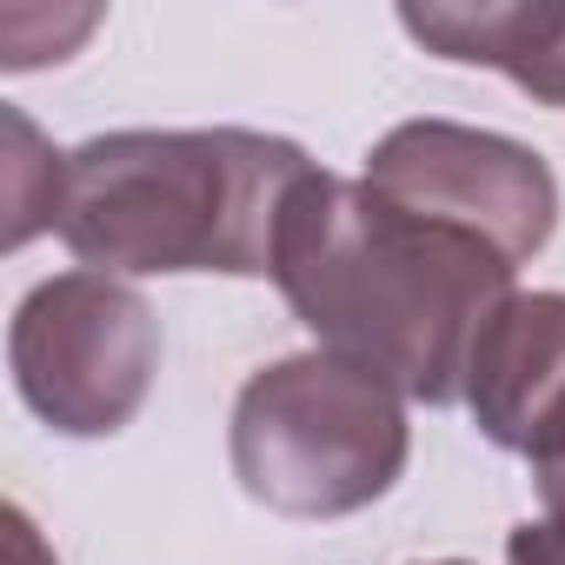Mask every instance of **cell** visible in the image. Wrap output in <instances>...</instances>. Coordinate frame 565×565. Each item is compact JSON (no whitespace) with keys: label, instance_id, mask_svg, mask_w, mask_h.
Segmentation results:
<instances>
[{"label":"cell","instance_id":"5","mask_svg":"<svg viewBox=\"0 0 565 565\" xmlns=\"http://www.w3.org/2000/svg\"><path fill=\"white\" fill-rule=\"evenodd\" d=\"M366 186L386 193L406 213L479 233L512 266L532 259L558 226L552 167L532 147H519L505 134L459 127V120H406V127H393L366 153Z\"/></svg>","mask_w":565,"mask_h":565},{"label":"cell","instance_id":"12","mask_svg":"<svg viewBox=\"0 0 565 565\" xmlns=\"http://www.w3.org/2000/svg\"><path fill=\"white\" fill-rule=\"evenodd\" d=\"M433 565H466V558H433Z\"/></svg>","mask_w":565,"mask_h":565},{"label":"cell","instance_id":"2","mask_svg":"<svg viewBox=\"0 0 565 565\" xmlns=\"http://www.w3.org/2000/svg\"><path fill=\"white\" fill-rule=\"evenodd\" d=\"M313 160L246 127L100 134L61 160L54 233L87 273H273V239Z\"/></svg>","mask_w":565,"mask_h":565},{"label":"cell","instance_id":"7","mask_svg":"<svg viewBox=\"0 0 565 565\" xmlns=\"http://www.w3.org/2000/svg\"><path fill=\"white\" fill-rule=\"evenodd\" d=\"M399 28L466 67H499L545 107H565V8H399Z\"/></svg>","mask_w":565,"mask_h":565},{"label":"cell","instance_id":"8","mask_svg":"<svg viewBox=\"0 0 565 565\" xmlns=\"http://www.w3.org/2000/svg\"><path fill=\"white\" fill-rule=\"evenodd\" d=\"M8 140H14V160H8V246H28L47 226V206L34 200V180L61 186V160L67 153H41V134L21 114H8Z\"/></svg>","mask_w":565,"mask_h":565},{"label":"cell","instance_id":"3","mask_svg":"<svg viewBox=\"0 0 565 565\" xmlns=\"http://www.w3.org/2000/svg\"><path fill=\"white\" fill-rule=\"evenodd\" d=\"M406 393L347 353L259 366L233 399V479L279 519H347L406 472Z\"/></svg>","mask_w":565,"mask_h":565},{"label":"cell","instance_id":"1","mask_svg":"<svg viewBox=\"0 0 565 565\" xmlns=\"http://www.w3.org/2000/svg\"><path fill=\"white\" fill-rule=\"evenodd\" d=\"M273 287L327 353L373 366L406 399L459 406L472 347L512 300V259L466 226L313 167L279 213Z\"/></svg>","mask_w":565,"mask_h":565},{"label":"cell","instance_id":"10","mask_svg":"<svg viewBox=\"0 0 565 565\" xmlns=\"http://www.w3.org/2000/svg\"><path fill=\"white\" fill-rule=\"evenodd\" d=\"M505 565H565V558H558V545L545 539V525L525 519V525H512V539H505Z\"/></svg>","mask_w":565,"mask_h":565},{"label":"cell","instance_id":"9","mask_svg":"<svg viewBox=\"0 0 565 565\" xmlns=\"http://www.w3.org/2000/svg\"><path fill=\"white\" fill-rule=\"evenodd\" d=\"M532 479H539V492H545V539L558 545V558H565V452L558 459H545V466H532Z\"/></svg>","mask_w":565,"mask_h":565},{"label":"cell","instance_id":"4","mask_svg":"<svg viewBox=\"0 0 565 565\" xmlns=\"http://www.w3.org/2000/svg\"><path fill=\"white\" fill-rule=\"evenodd\" d=\"M8 360L34 419L67 439H107L153 393L160 320L114 273H54L21 300Z\"/></svg>","mask_w":565,"mask_h":565},{"label":"cell","instance_id":"11","mask_svg":"<svg viewBox=\"0 0 565 565\" xmlns=\"http://www.w3.org/2000/svg\"><path fill=\"white\" fill-rule=\"evenodd\" d=\"M8 565H54V552L41 545V532L21 505H8Z\"/></svg>","mask_w":565,"mask_h":565},{"label":"cell","instance_id":"6","mask_svg":"<svg viewBox=\"0 0 565 565\" xmlns=\"http://www.w3.org/2000/svg\"><path fill=\"white\" fill-rule=\"evenodd\" d=\"M479 433L532 466L565 452V294H512L466 366Z\"/></svg>","mask_w":565,"mask_h":565}]
</instances>
